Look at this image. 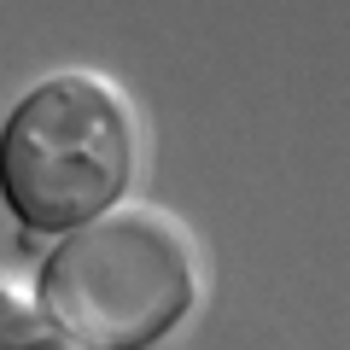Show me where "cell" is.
Returning <instances> with one entry per match:
<instances>
[{
    "mask_svg": "<svg viewBox=\"0 0 350 350\" xmlns=\"http://www.w3.org/2000/svg\"><path fill=\"white\" fill-rule=\"evenodd\" d=\"M140 129L117 82L64 70L36 82L6 123V199L36 234H76L117 211L135 181Z\"/></svg>",
    "mask_w": 350,
    "mask_h": 350,
    "instance_id": "6da1fadb",
    "label": "cell"
},
{
    "mask_svg": "<svg viewBox=\"0 0 350 350\" xmlns=\"http://www.w3.org/2000/svg\"><path fill=\"white\" fill-rule=\"evenodd\" d=\"M6 350H88L82 338H70L64 327H53V315H24V304L6 298Z\"/></svg>",
    "mask_w": 350,
    "mask_h": 350,
    "instance_id": "3957f363",
    "label": "cell"
},
{
    "mask_svg": "<svg viewBox=\"0 0 350 350\" xmlns=\"http://www.w3.org/2000/svg\"><path fill=\"white\" fill-rule=\"evenodd\" d=\"M199 304V251L175 216L129 204L64 234L41 269V310L88 350H146Z\"/></svg>",
    "mask_w": 350,
    "mask_h": 350,
    "instance_id": "7a4b0ae2",
    "label": "cell"
}]
</instances>
